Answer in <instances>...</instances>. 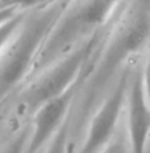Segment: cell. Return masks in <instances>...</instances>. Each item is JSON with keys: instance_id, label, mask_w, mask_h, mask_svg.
Listing matches in <instances>:
<instances>
[{"instance_id": "cell-1", "label": "cell", "mask_w": 150, "mask_h": 153, "mask_svg": "<svg viewBox=\"0 0 150 153\" xmlns=\"http://www.w3.org/2000/svg\"><path fill=\"white\" fill-rule=\"evenodd\" d=\"M150 45V0H128L104 32L78 95V123L90 116L129 60Z\"/></svg>"}, {"instance_id": "cell-2", "label": "cell", "mask_w": 150, "mask_h": 153, "mask_svg": "<svg viewBox=\"0 0 150 153\" xmlns=\"http://www.w3.org/2000/svg\"><path fill=\"white\" fill-rule=\"evenodd\" d=\"M68 3L69 0H52L27 10L0 55V104L31 79L41 49Z\"/></svg>"}, {"instance_id": "cell-3", "label": "cell", "mask_w": 150, "mask_h": 153, "mask_svg": "<svg viewBox=\"0 0 150 153\" xmlns=\"http://www.w3.org/2000/svg\"><path fill=\"white\" fill-rule=\"evenodd\" d=\"M128 0H69L41 49L31 77L112 24Z\"/></svg>"}, {"instance_id": "cell-4", "label": "cell", "mask_w": 150, "mask_h": 153, "mask_svg": "<svg viewBox=\"0 0 150 153\" xmlns=\"http://www.w3.org/2000/svg\"><path fill=\"white\" fill-rule=\"evenodd\" d=\"M102 36L104 32L89 37L29 79L19 93L20 104L25 111L32 114L48 100L61 96L75 85L82 84Z\"/></svg>"}, {"instance_id": "cell-5", "label": "cell", "mask_w": 150, "mask_h": 153, "mask_svg": "<svg viewBox=\"0 0 150 153\" xmlns=\"http://www.w3.org/2000/svg\"><path fill=\"white\" fill-rule=\"evenodd\" d=\"M130 76V68H123L109 93L104 96L92 112L78 153H98L114 139L120 120L125 111Z\"/></svg>"}, {"instance_id": "cell-6", "label": "cell", "mask_w": 150, "mask_h": 153, "mask_svg": "<svg viewBox=\"0 0 150 153\" xmlns=\"http://www.w3.org/2000/svg\"><path fill=\"white\" fill-rule=\"evenodd\" d=\"M81 83L75 85L55 99L48 100L32 113V123L29 125V139L25 153H39L49 144L53 136L72 114V107L78 95Z\"/></svg>"}, {"instance_id": "cell-7", "label": "cell", "mask_w": 150, "mask_h": 153, "mask_svg": "<svg viewBox=\"0 0 150 153\" xmlns=\"http://www.w3.org/2000/svg\"><path fill=\"white\" fill-rule=\"evenodd\" d=\"M125 109L126 140L130 153H146L150 139V105L143 92L141 71L130 76Z\"/></svg>"}, {"instance_id": "cell-8", "label": "cell", "mask_w": 150, "mask_h": 153, "mask_svg": "<svg viewBox=\"0 0 150 153\" xmlns=\"http://www.w3.org/2000/svg\"><path fill=\"white\" fill-rule=\"evenodd\" d=\"M70 129H72V114L63 124V126L58 129V132L53 136V139L49 141V144L47 145L45 153H68Z\"/></svg>"}, {"instance_id": "cell-9", "label": "cell", "mask_w": 150, "mask_h": 153, "mask_svg": "<svg viewBox=\"0 0 150 153\" xmlns=\"http://www.w3.org/2000/svg\"><path fill=\"white\" fill-rule=\"evenodd\" d=\"M25 12H27V10L20 11L16 16H13L12 19H10L7 23H4V24L0 27V55L4 51L5 47L8 45V43L11 42V39L13 37L15 32L17 31L19 25L21 24L23 19H24V16H25Z\"/></svg>"}, {"instance_id": "cell-10", "label": "cell", "mask_w": 150, "mask_h": 153, "mask_svg": "<svg viewBox=\"0 0 150 153\" xmlns=\"http://www.w3.org/2000/svg\"><path fill=\"white\" fill-rule=\"evenodd\" d=\"M29 131H31L29 126H24L23 129H20L13 136V139L8 141L1 153H25V148H27V143L29 139Z\"/></svg>"}, {"instance_id": "cell-11", "label": "cell", "mask_w": 150, "mask_h": 153, "mask_svg": "<svg viewBox=\"0 0 150 153\" xmlns=\"http://www.w3.org/2000/svg\"><path fill=\"white\" fill-rule=\"evenodd\" d=\"M52 1V0H0V8H5V7H12L17 8V10H29L33 8L36 5L44 4V3Z\"/></svg>"}, {"instance_id": "cell-12", "label": "cell", "mask_w": 150, "mask_h": 153, "mask_svg": "<svg viewBox=\"0 0 150 153\" xmlns=\"http://www.w3.org/2000/svg\"><path fill=\"white\" fill-rule=\"evenodd\" d=\"M98 153H130L128 140L122 136H114V139L108 144L105 148H102Z\"/></svg>"}, {"instance_id": "cell-13", "label": "cell", "mask_w": 150, "mask_h": 153, "mask_svg": "<svg viewBox=\"0 0 150 153\" xmlns=\"http://www.w3.org/2000/svg\"><path fill=\"white\" fill-rule=\"evenodd\" d=\"M141 81H142V87H143L146 100H148V102L150 105V45H149V51H148L145 64H143V68L141 69Z\"/></svg>"}, {"instance_id": "cell-14", "label": "cell", "mask_w": 150, "mask_h": 153, "mask_svg": "<svg viewBox=\"0 0 150 153\" xmlns=\"http://www.w3.org/2000/svg\"><path fill=\"white\" fill-rule=\"evenodd\" d=\"M20 11H23V10H17V8H12V7L0 8V27L4 23H7L10 19H12L13 16H16Z\"/></svg>"}]
</instances>
